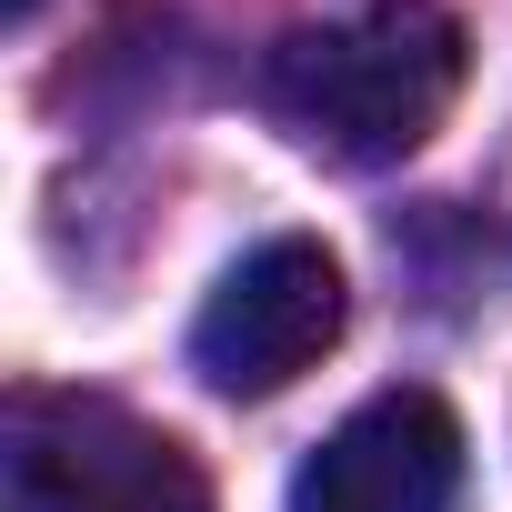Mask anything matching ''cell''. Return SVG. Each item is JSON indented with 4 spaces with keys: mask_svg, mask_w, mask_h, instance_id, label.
Segmentation results:
<instances>
[{
    "mask_svg": "<svg viewBox=\"0 0 512 512\" xmlns=\"http://www.w3.org/2000/svg\"><path fill=\"white\" fill-rule=\"evenodd\" d=\"M462 71H472V41L452 11L432 0H372L352 21H322V31H292L272 51V111L292 141L352 161V171H382V161H412L442 111L462 101Z\"/></svg>",
    "mask_w": 512,
    "mask_h": 512,
    "instance_id": "cell-1",
    "label": "cell"
},
{
    "mask_svg": "<svg viewBox=\"0 0 512 512\" xmlns=\"http://www.w3.org/2000/svg\"><path fill=\"white\" fill-rule=\"evenodd\" d=\"M11 512H211L201 462L111 392H21L0 432Z\"/></svg>",
    "mask_w": 512,
    "mask_h": 512,
    "instance_id": "cell-2",
    "label": "cell"
},
{
    "mask_svg": "<svg viewBox=\"0 0 512 512\" xmlns=\"http://www.w3.org/2000/svg\"><path fill=\"white\" fill-rule=\"evenodd\" d=\"M342 262L312 241V231H272L262 251H241V262L211 282L201 322H191V372L231 402H262L282 382H302L332 342H342Z\"/></svg>",
    "mask_w": 512,
    "mask_h": 512,
    "instance_id": "cell-3",
    "label": "cell"
},
{
    "mask_svg": "<svg viewBox=\"0 0 512 512\" xmlns=\"http://www.w3.org/2000/svg\"><path fill=\"white\" fill-rule=\"evenodd\" d=\"M452 492H462V422L442 392L412 382L372 392L292 472V512H452Z\"/></svg>",
    "mask_w": 512,
    "mask_h": 512,
    "instance_id": "cell-4",
    "label": "cell"
}]
</instances>
